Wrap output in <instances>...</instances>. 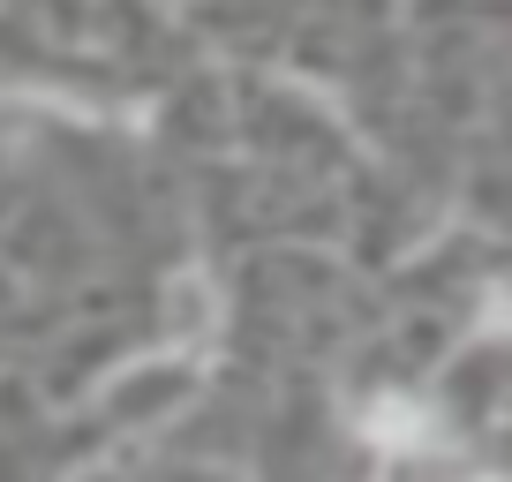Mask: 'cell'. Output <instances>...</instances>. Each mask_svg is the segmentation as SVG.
Listing matches in <instances>:
<instances>
[{
    "instance_id": "obj_1",
    "label": "cell",
    "mask_w": 512,
    "mask_h": 482,
    "mask_svg": "<svg viewBox=\"0 0 512 482\" xmlns=\"http://www.w3.org/2000/svg\"><path fill=\"white\" fill-rule=\"evenodd\" d=\"M369 430H377L384 445H407V437H422V407H407V400H384Z\"/></svg>"
}]
</instances>
